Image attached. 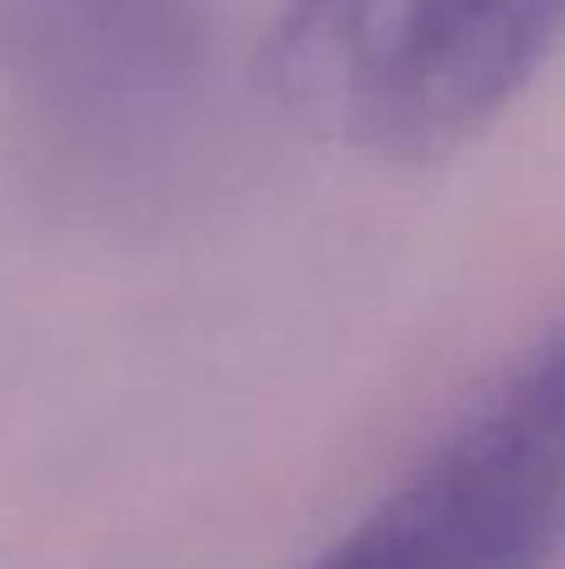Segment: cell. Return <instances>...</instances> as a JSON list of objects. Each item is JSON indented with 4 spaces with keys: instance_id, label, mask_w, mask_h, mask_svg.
I'll return each mask as SVG.
<instances>
[{
    "instance_id": "cell-1",
    "label": "cell",
    "mask_w": 565,
    "mask_h": 569,
    "mask_svg": "<svg viewBox=\"0 0 565 569\" xmlns=\"http://www.w3.org/2000/svg\"><path fill=\"white\" fill-rule=\"evenodd\" d=\"M561 36L565 0H290L270 86L330 146L430 160L480 136Z\"/></svg>"
},
{
    "instance_id": "cell-2",
    "label": "cell",
    "mask_w": 565,
    "mask_h": 569,
    "mask_svg": "<svg viewBox=\"0 0 565 569\" xmlns=\"http://www.w3.org/2000/svg\"><path fill=\"white\" fill-rule=\"evenodd\" d=\"M565 550V315L316 569H551Z\"/></svg>"
}]
</instances>
